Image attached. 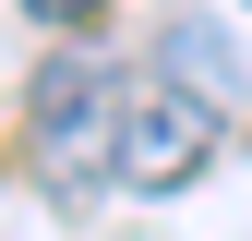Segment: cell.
Segmentation results:
<instances>
[{
  "mask_svg": "<svg viewBox=\"0 0 252 241\" xmlns=\"http://www.w3.org/2000/svg\"><path fill=\"white\" fill-rule=\"evenodd\" d=\"M36 181L60 205H84V193L120 181V73H96V60L36 73Z\"/></svg>",
  "mask_w": 252,
  "mask_h": 241,
  "instance_id": "1",
  "label": "cell"
},
{
  "mask_svg": "<svg viewBox=\"0 0 252 241\" xmlns=\"http://www.w3.org/2000/svg\"><path fill=\"white\" fill-rule=\"evenodd\" d=\"M156 73L192 84L204 109H228V97H240V48L216 37V24H168V37H156Z\"/></svg>",
  "mask_w": 252,
  "mask_h": 241,
  "instance_id": "3",
  "label": "cell"
},
{
  "mask_svg": "<svg viewBox=\"0 0 252 241\" xmlns=\"http://www.w3.org/2000/svg\"><path fill=\"white\" fill-rule=\"evenodd\" d=\"M24 12H36V24H96L108 0H24Z\"/></svg>",
  "mask_w": 252,
  "mask_h": 241,
  "instance_id": "4",
  "label": "cell"
},
{
  "mask_svg": "<svg viewBox=\"0 0 252 241\" xmlns=\"http://www.w3.org/2000/svg\"><path fill=\"white\" fill-rule=\"evenodd\" d=\"M204 157H216V109L192 97V84H168V73L120 84V181H144V193H180Z\"/></svg>",
  "mask_w": 252,
  "mask_h": 241,
  "instance_id": "2",
  "label": "cell"
}]
</instances>
